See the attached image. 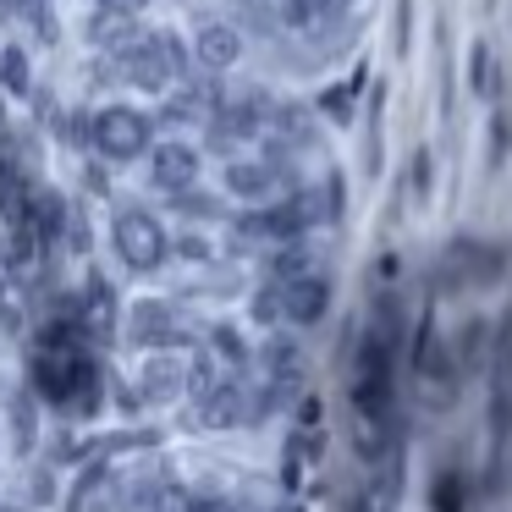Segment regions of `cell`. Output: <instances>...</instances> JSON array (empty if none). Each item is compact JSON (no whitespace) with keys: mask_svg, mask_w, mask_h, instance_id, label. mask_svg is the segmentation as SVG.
<instances>
[{"mask_svg":"<svg viewBox=\"0 0 512 512\" xmlns=\"http://www.w3.org/2000/svg\"><path fill=\"white\" fill-rule=\"evenodd\" d=\"M331 215L325 193H292L281 204H259V210L237 215V232L243 237H270V243H298L309 226H320Z\"/></svg>","mask_w":512,"mask_h":512,"instance_id":"6da1fadb","label":"cell"},{"mask_svg":"<svg viewBox=\"0 0 512 512\" xmlns=\"http://www.w3.org/2000/svg\"><path fill=\"white\" fill-rule=\"evenodd\" d=\"M111 243H116V254H122L127 270H160V265H166V254L177 248L166 237V226H160L149 210H122V215H116V221H111Z\"/></svg>","mask_w":512,"mask_h":512,"instance_id":"7a4b0ae2","label":"cell"},{"mask_svg":"<svg viewBox=\"0 0 512 512\" xmlns=\"http://www.w3.org/2000/svg\"><path fill=\"white\" fill-rule=\"evenodd\" d=\"M89 138L105 160H138L149 149V116L133 105H105V111H94Z\"/></svg>","mask_w":512,"mask_h":512,"instance_id":"3957f363","label":"cell"},{"mask_svg":"<svg viewBox=\"0 0 512 512\" xmlns=\"http://www.w3.org/2000/svg\"><path fill=\"white\" fill-rule=\"evenodd\" d=\"M127 67V83L144 94H160L171 83V72H182V45L171 34H155V39H133L122 56Z\"/></svg>","mask_w":512,"mask_h":512,"instance_id":"277c9868","label":"cell"},{"mask_svg":"<svg viewBox=\"0 0 512 512\" xmlns=\"http://www.w3.org/2000/svg\"><path fill=\"white\" fill-rule=\"evenodd\" d=\"M127 342L133 347H182V342H193V331L177 314V303L144 298L133 314H127Z\"/></svg>","mask_w":512,"mask_h":512,"instance_id":"5b68a950","label":"cell"},{"mask_svg":"<svg viewBox=\"0 0 512 512\" xmlns=\"http://www.w3.org/2000/svg\"><path fill=\"white\" fill-rule=\"evenodd\" d=\"M149 182H155V188H166L171 199H177V193H188L193 182H199V149H188V144H155V149H149Z\"/></svg>","mask_w":512,"mask_h":512,"instance_id":"8992f818","label":"cell"},{"mask_svg":"<svg viewBox=\"0 0 512 512\" xmlns=\"http://www.w3.org/2000/svg\"><path fill=\"white\" fill-rule=\"evenodd\" d=\"M226 188L237 193L243 204H270L276 199V188H281V155H270V160H232L226 166Z\"/></svg>","mask_w":512,"mask_h":512,"instance_id":"52a82bcc","label":"cell"},{"mask_svg":"<svg viewBox=\"0 0 512 512\" xmlns=\"http://www.w3.org/2000/svg\"><path fill=\"white\" fill-rule=\"evenodd\" d=\"M193 413H199L204 430H237L243 419H254L243 402V380H221V386H210L204 397H193Z\"/></svg>","mask_w":512,"mask_h":512,"instance_id":"ba28073f","label":"cell"},{"mask_svg":"<svg viewBox=\"0 0 512 512\" xmlns=\"http://www.w3.org/2000/svg\"><path fill=\"white\" fill-rule=\"evenodd\" d=\"M193 50H199V61L210 72H226V67H237V56H243V34H237L232 23H204L199 39H193Z\"/></svg>","mask_w":512,"mask_h":512,"instance_id":"9c48e42d","label":"cell"},{"mask_svg":"<svg viewBox=\"0 0 512 512\" xmlns=\"http://www.w3.org/2000/svg\"><path fill=\"white\" fill-rule=\"evenodd\" d=\"M281 287H287V320L292 325L325 320V309H331V287H325L320 276H298V281H281Z\"/></svg>","mask_w":512,"mask_h":512,"instance_id":"30bf717a","label":"cell"},{"mask_svg":"<svg viewBox=\"0 0 512 512\" xmlns=\"http://www.w3.org/2000/svg\"><path fill=\"white\" fill-rule=\"evenodd\" d=\"M182 386H188V369H182L177 358H166V353H155L144 364V375H138L144 402H171V397H182Z\"/></svg>","mask_w":512,"mask_h":512,"instance_id":"8fae6325","label":"cell"},{"mask_svg":"<svg viewBox=\"0 0 512 512\" xmlns=\"http://www.w3.org/2000/svg\"><path fill=\"white\" fill-rule=\"evenodd\" d=\"M254 133H259V116H254V105H232V111H221V116H215V127H210V144L232 149V144H243V138H254Z\"/></svg>","mask_w":512,"mask_h":512,"instance_id":"7c38bea8","label":"cell"},{"mask_svg":"<svg viewBox=\"0 0 512 512\" xmlns=\"http://www.w3.org/2000/svg\"><path fill=\"white\" fill-rule=\"evenodd\" d=\"M28 221H34V232L39 237H56L61 232V221H67V210H61V199L50 188H39L34 199H28Z\"/></svg>","mask_w":512,"mask_h":512,"instance_id":"4fadbf2b","label":"cell"},{"mask_svg":"<svg viewBox=\"0 0 512 512\" xmlns=\"http://www.w3.org/2000/svg\"><path fill=\"white\" fill-rule=\"evenodd\" d=\"M210 358H215L221 369H237V364L248 358V342L232 331V325H215V331H210Z\"/></svg>","mask_w":512,"mask_h":512,"instance_id":"5bb4252c","label":"cell"},{"mask_svg":"<svg viewBox=\"0 0 512 512\" xmlns=\"http://www.w3.org/2000/svg\"><path fill=\"white\" fill-rule=\"evenodd\" d=\"M254 320H265V325L287 320V287H281V281L259 287V298H254Z\"/></svg>","mask_w":512,"mask_h":512,"instance_id":"9a60e30c","label":"cell"},{"mask_svg":"<svg viewBox=\"0 0 512 512\" xmlns=\"http://www.w3.org/2000/svg\"><path fill=\"white\" fill-rule=\"evenodd\" d=\"M270 270H276V281H298L303 276V243H276Z\"/></svg>","mask_w":512,"mask_h":512,"instance_id":"2e32d148","label":"cell"},{"mask_svg":"<svg viewBox=\"0 0 512 512\" xmlns=\"http://www.w3.org/2000/svg\"><path fill=\"white\" fill-rule=\"evenodd\" d=\"M12 430H17V441H34V430H39V424H34V397H17L12 402Z\"/></svg>","mask_w":512,"mask_h":512,"instance_id":"e0dca14e","label":"cell"},{"mask_svg":"<svg viewBox=\"0 0 512 512\" xmlns=\"http://www.w3.org/2000/svg\"><path fill=\"white\" fill-rule=\"evenodd\" d=\"M177 210H182V215H221V204H215L210 193L188 188V193H177Z\"/></svg>","mask_w":512,"mask_h":512,"instance_id":"ac0fdd59","label":"cell"},{"mask_svg":"<svg viewBox=\"0 0 512 512\" xmlns=\"http://www.w3.org/2000/svg\"><path fill=\"white\" fill-rule=\"evenodd\" d=\"M0 67H6V72H0V78L12 83V89H28V61L17 56V50H6V56H0Z\"/></svg>","mask_w":512,"mask_h":512,"instance_id":"d6986e66","label":"cell"},{"mask_svg":"<svg viewBox=\"0 0 512 512\" xmlns=\"http://www.w3.org/2000/svg\"><path fill=\"white\" fill-rule=\"evenodd\" d=\"M199 116V100H171L166 105V122H193Z\"/></svg>","mask_w":512,"mask_h":512,"instance_id":"ffe728a7","label":"cell"},{"mask_svg":"<svg viewBox=\"0 0 512 512\" xmlns=\"http://www.w3.org/2000/svg\"><path fill=\"white\" fill-rule=\"evenodd\" d=\"M177 254H182V259H199V265H204V259H210V243H204V237H182Z\"/></svg>","mask_w":512,"mask_h":512,"instance_id":"44dd1931","label":"cell"},{"mask_svg":"<svg viewBox=\"0 0 512 512\" xmlns=\"http://www.w3.org/2000/svg\"><path fill=\"white\" fill-rule=\"evenodd\" d=\"M0 325H17V309H12V298H6V281H0Z\"/></svg>","mask_w":512,"mask_h":512,"instance_id":"7402d4cb","label":"cell"},{"mask_svg":"<svg viewBox=\"0 0 512 512\" xmlns=\"http://www.w3.org/2000/svg\"><path fill=\"white\" fill-rule=\"evenodd\" d=\"M193 512H232V507H226V501H199Z\"/></svg>","mask_w":512,"mask_h":512,"instance_id":"603a6c76","label":"cell"}]
</instances>
